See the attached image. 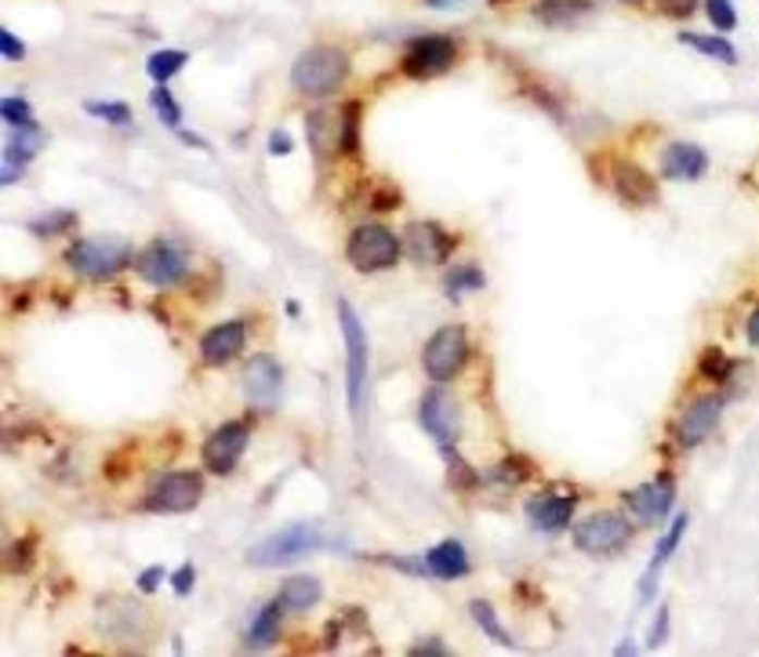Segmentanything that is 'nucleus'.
Returning <instances> with one entry per match:
<instances>
[{"label": "nucleus", "instance_id": "20e7f679", "mask_svg": "<svg viewBox=\"0 0 759 657\" xmlns=\"http://www.w3.org/2000/svg\"><path fill=\"white\" fill-rule=\"evenodd\" d=\"M400 255H404L400 236L375 222L353 230L350 244H345V258H350V265L356 273H382V269H393L400 262Z\"/></svg>", "mask_w": 759, "mask_h": 657}, {"label": "nucleus", "instance_id": "f704fd0d", "mask_svg": "<svg viewBox=\"0 0 759 657\" xmlns=\"http://www.w3.org/2000/svg\"><path fill=\"white\" fill-rule=\"evenodd\" d=\"M84 113H91V116H99V121H106V124H121V127H127L132 124V106L127 102H84Z\"/></svg>", "mask_w": 759, "mask_h": 657}, {"label": "nucleus", "instance_id": "6e6552de", "mask_svg": "<svg viewBox=\"0 0 759 657\" xmlns=\"http://www.w3.org/2000/svg\"><path fill=\"white\" fill-rule=\"evenodd\" d=\"M127 258H132V251H127V244L121 240H77L66 251L70 269L84 280H106V276L121 273L127 265Z\"/></svg>", "mask_w": 759, "mask_h": 657}, {"label": "nucleus", "instance_id": "09e8293b", "mask_svg": "<svg viewBox=\"0 0 759 657\" xmlns=\"http://www.w3.org/2000/svg\"><path fill=\"white\" fill-rule=\"evenodd\" d=\"M411 654H448V646H443L440 640H429V643H415V646H411Z\"/></svg>", "mask_w": 759, "mask_h": 657}, {"label": "nucleus", "instance_id": "a19ab883", "mask_svg": "<svg viewBox=\"0 0 759 657\" xmlns=\"http://www.w3.org/2000/svg\"><path fill=\"white\" fill-rule=\"evenodd\" d=\"M0 51H4L8 62H23L26 59V45L12 34V29H0Z\"/></svg>", "mask_w": 759, "mask_h": 657}, {"label": "nucleus", "instance_id": "7ed1b4c3", "mask_svg": "<svg viewBox=\"0 0 759 657\" xmlns=\"http://www.w3.org/2000/svg\"><path fill=\"white\" fill-rule=\"evenodd\" d=\"M469 331L462 323H443L440 331H432V338L421 349V371L432 385H448L465 371L469 363Z\"/></svg>", "mask_w": 759, "mask_h": 657}, {"label": "nucleus", "instance_id": "4468645a", "mask_svg": "<svg viewBox=\"0 0 759 657\" xmlns=\"http://www.w3.org/2000/svg\"><path fill=\"white\" fill-rule=\"evenodd\" d=\"M247 439H252V429L244 422H225L222 429H215L204 444V466H208L215 476H225V472L236 469V461L244 458Z\"/></svg>", "mask_w": 759, "mask_h": 657}, {"label": "nucleus", "instance_id": "6ab92c4d", "mask_svg": "<svg viewBox=\"0 0 759 657\" xmlns=\"http://www.w3.org/2000/svg\"><path fill=\"white\" fill-rule=\"evenodd\" d=\"M280 389H284V371L273 357L258 352L244 363V393L255 407H273L280 400Z\"/></svg>", "mask_w": 759, "mask_h": 657}, {"label": "nucleus", "instance_id": "cd10ccee", "mask_svg": "<svg viewBox=\"0 0 759 657\" xmlns=\"http://www.w3.org/2000/svg\"><path fill=\"white\" fill-rule=\"evenodd\" d=\"M186 62L189 55L186 51H175V48H164V51H154V55L146 59V73H149V80H157V84H168L175 73L186 70Z\"/></svg>", "mask_w": 759, "mask_h": 657}, {"label": "nucleus", "instance_id": "8fccbe9b", "mask_svg": "<svg viewBox=\"0 0 759 657\" xmlns=\"http://www.w3.org/2000/svg\"><path fill=\"white\" fill-rule=\"evenodd\" d=\"M748 342H752V346L759 349V309L752 312V317H748Z\"/></svg>", "mask_w": 759, "mask_h": 657}, {"label": "nucleus", "instance_id": "c03bdc74", "mask_svg": "<svg viewBox=\"0 0 759 657\" xmlns=\"http://www.w3.org/2000/svg\"><path fill=\"white\" fill-rule=\"evenodd\" d=\"M193 578H197V570H193V563H186L182 570H175V574H171V585H175L179 596H189V592H193Z\"/></svg>", "mask_w": 759, "mask_h": 657}, {"label": "nucleus", "instance_id": "3c124183", "mask_svg": "<svg viewBox=\"0 0 759 657\" xmlns=\"http://www.w3.org/2000/svg\"><path fill=\"white\" fill-rule=\"evenodd\" d=\"M426 4L432 8V12H443V8H458L462 0H426Z\"/></svg>", "mask_w": 759, "mask_h": 657}, {"label": "nucleus", "instance_id": "ea45409f", "mask_svg": "<svg viewBox=\"0 0 759 657\" xmlns=\"http://www.w3.org/2000/svg\"><path fill=\"white\" fill-rule=\"evenodd\" d=\"M66 225H73V214L56 211V214H48V219L34 222V233H40V236H56V233L66 230Z\"/></svg>", "mask_w": 759, "mask_h": 657}, {"label": "nucleus", "instance_id": "39448f33", "mask_svg": "<svg viewBox=\"0 0 759 657\" xmlns=\"http://www.w3.org/2000/svg\"><path fill=\"white\" fill-rule=\"evenodd\" d=\"M323 545H328V534L317 531L313 523H291L284 531L269 534L266 542H258L252 553H247V559H252L255 567H287L291 559L309 556L313 548H323Z\"/></svg>", "mask_w": 759, "mask_h": 657}, {"label": "nucleus", "instance_id": "de8ad7c7", "mask_svg": "<svg viewBox=\"0 0 759 657\" xmlns=\"http://www.w3.org/2000/svg\"><path fill=\"white\" fill-rule=\"evenodd\" d=\"M160 578H164V567H149V570H143V574H138V588L154 592L160 585Z\"/></svg>", "mask_w": 759, "mask_h": 657}, {"label": "nucleus", "instance_id": "0eeeda50", "mask_svg": "<svg viewBox=\"0 0 759 657\" xmlns=\"http://www.w3.org/2000/svg\"><path fill=\"white\" fill-rule=\"evenodd\" d=\"M454 62H458V45H454V37L429 34V37L411 40L400 70H404L411 80H432V77H440V73H448Z\"/></svg>", "mask_w": 759, "mask_h": 657}, {"label": "nucleus", "instance_id": "603ef678", "mask_svg": "<svg viewBox=\"0 0 759 657\" xmlns=\"http://www.w3.org/2000/svg\"><path fill=\"white\" fill-rule=\"evenodd\" d=\"M622 4H644V0H622Z\"/></svg>", "mask_w": 759, "mask_h": 657}, {"label": "nucleus", "instance_id": "7c9ffc66", "mask_svg": "<svg viewBox=\"0 0 759 657\" xmlns=\"http://www.w3.org/2000/svg\"><path fill=\"white\" fill-rule=\"evenodd\" d=\"M469 613H473V618H476V624H480V629H483L487 635H491L494 643H502V646H516L513 640H509V632L502 629V621L494 618V610L487 607L483 599H473V603H469Z\"/></svg>", "mask_w": 759, "mask_h": 657}, {"label": "nucleus", "instance_id": "c85d7f7f", "mask_svg": "<svg viewBox=\"0 0 759 657\" xmlns=\"http://www.w3.org/2000/svg\"><path fill=\"white\" fill-rule=\"evenodd\" d=\"M585 12H589V4H585V0H541L538 18H541V23H549V26H567Z\"/></svg>", "mask_w": 759, "mask_h": 657}, {"label": "nucleus", "instance_id": "a878e982", "mask_svg": "<svg viewBox=\"0 0 759 657\" xmlns=\"http://www.w3.org/2000/svg\"><path fill=\"white\" fill-rule=\"evenodd\" d=\"M680 45L694 48L698 55L712 59V62H723V66H734V62H737V48L723 34H690V29H683Z\"/></svg>", "mask_w": 759, "mask_h": 657}, {"label": "nucleus", "instance_id": "c9c22d12", "mask_svg": "<svg viewBox=\"0 0 759 657\" xmlns=\"http://www.w3.org/2000/svg\"><path fill=\"white\" fill-rule=\"evenodd\" d=\"M443 458H448V476H451V483L458 491H469L473 483H476V472L465 466V461L454 455V447H443Z\"/></svg>", "mask_w": 759, "mask_h": 657}, {"label": "nucleus", "instance_id": "bb28decb", "mask_svg": "<svg viewBox=\"0 0 759 657\" xmlns=\"http://www.w3.org/2000/svg\"><path fill=\"white\" fill-rule=\"evenodd\" d=\"M487 284V276H483V269L476 265V262H462V265H454L448 276H443V290H448V298L451 301H458L465 295H473V290H483Z\"/></svg>", "mask_w": 759, "mask_h": 657}, {"label": "nucleus", "instance_id": "37998d69", "mask_svg": "<svg viewBox=\"0 0 759 657\" xmlns=\"http://www.w3.org/2000/svg\"><path fill=\"white\" fill-rule=\"evenodd\" d=\"M400 203H404V197H400V189L389 186V182H385V193H382V189L375 193V203H371V208H375V211H393V208H400Z\"/></svg>", "mask_w": 759, "mask_h": 657}, {"label": "nucleus", "instance_id": "4be33fe9", "mask_svg": "<svg viewBox=\"0 0 759 657\" xmlns=\"http://www.w3.org/2000/svg\"><path fill=\"white\" fill-rule=\"evenodd\" d=\"M705 171H709V157H705V149L694 146V142H672L665 153H661V175L665 178L698 182Z\"/></svg>", "mask_w": 759, "mask_h": 657}, {"label": "nucleus", "instance_id": "412c9836", "mask_svg": "<svg viewBox=\"0 0 759 657\" xmlns=\"http://www.w3.org/2000/svg\"><path fill=\"white\" fill-rule=\"evenodd\" d=\"M244 320H230V323H219V327H211L208 335H204L200 342V357L204 363H211V368H222V363H230L236 352L244 349Z\"/></svg>", "mask_w": 759, "mask_h": 657}, {"label": "nucleus", "instance_id": "473e14b6", "mask_svg": "<svg viewBox=\"0 0 759 657\" xmlns=\"http://www.w3.org/2000/svg\"><path fill=\"white\" fill-rule=\"evenodd\" d=\"M705 15H709V23H712L715 34H731V29H737L734 0H705Z\"/></svg>", "mask_w": 759, "mask_h": 657}, {"label": "nucleus", "instance_id": "b1692460", "mask_svg": "<svg viewBox=\"0 0 759 657\" xmlns=\"http://www.w3.org/2000/svg\"><path fill=\"white\" fill-rule=\"evenodd\" d=\"M426 567L432 578L440 581H458L469 574V553L462 548V542H454V537H448V542L432 545L426 553Z\"/></svg>", "mask_w": 759, "mask_h": 657}, {"label": "nucleus", "instance_id": "5701e85b", "mask_svg": "<svg viewBox=\"0 0 759 657\" xmlns=\"http://www.w3.org/2000/svg\"><path fill=\"white\" fill-rule=\"evenodd\" d=\"M687 512H680L676 520H672V526L665 531V537H661L658 542V548H654V556H650V567H647V574H644V581H639V599L644 603H650L654 599V588H658V574H661V567L669 563L672 556H676V548H680V542H683V534H687Z\"/></svg>", "mask_w": 759, "mask_h": 657}, {"label": "nucleus", "instance_id": "a18cd8bd", "mask_svg": "<svg viewBox=\"0 0 759 657\" xmlns=\"http://www.w3.org/2000/svg\"><path fill=\"white\" fill-rule=\"evenodd\" d=\"M665 635H669V607H661L658 618H654V629H650V646H661L665 643Z\"/></svg>", "mask_w": 759, "mask_h": 657}, {"label": "nucleus", "instance_id": "e433bc0d", "mask_svg": "<svg viewBox=\"0 0 759 657\" xmlns=\"http://www.w3.org/2000/svg\"><path fill=\"white\" fill-rule=\"evenodd\" d=\"M34 548H37L34 537H19V542L8 545V570L23 574V570H26L29 563H34Z\"/></svg>", "mask_w": 759, "mask_h": 657}, {"label": "nucleus", "instance_id": "f03ea898", "mask_svg": "<svg viewBox=\"0 0 759 657\" xmlns=\"http://www.w3.org/2000/svg\"><path fill=\"white\" fill-rule=\"evenodd\" d=\"M345 77H350V59H345V51L331 48V45H317L309 51H302V59L295 62V70H291V84L309 95V99H328V95H334L345 84Z\"/></svg>", "mask_w": 759, "mask_h": 657}, {"label": "nucleus", "instance_id": "9d476101", "mask_svg": "<svg viewBox=\"0 0 759 657\" xmlns=\"http://www.w3.org/2000/svg\"><path fill=\"white\" fill-rule=\"evenodd\" d=\"M135 269L146 284L175 287L179 280H186V269H189L186 247H179L175 240H154L149 247H143V255L135 258Z\"/></svg>", "mask_w": 759, "mask_h": 657}, {"label": "nucleus", "instance_id": "2f4dec72", "mask_svg": "<svg viewBox=\"0 0 759 657\" xmlns=\"http://www.w3.org/2000/svg\"><path fill=\"white\" fill-rule=\"evenodd\" d=\"M149 106H154V113L160 116V121L179 132V127H182V106H179L175 99H171V91L164 88V84L149 91Z\"/></svg>", "mask_w": 759, "mask_h": 657}, {"label": "nucleus", "instance_id": "c756f323", "mask_svg": "<svg viewBox=\"0 0 759 657\" xmlns=\"http://www.w3.org/2000/svg\"><path fill=\"white\" fill-rule=\"evenodd\" d=\"M280 613H284L280 603H273V607H266L262 613H258L252 632H247V646H269V643H273L280 635Z\"/></svg>", "mask_w": 759, "mask_h": 657}, {"label": "nucleus", "instance_id": "79ce46f5", "mask_svg": "<svg viewBox=\"0 0 759 657\" xmlns=\"http://www.w3.org/2000/svg\"><path fill=\"white\" fill-rule=\"evenodd\" d=\"M658 8L669 18H687V15L698 12V0H658Z\"/></svg>", "mask_w": 759, "mask_h": 657}, {"label": "nucleus", "instance_id": "4c0bfd02", "mask_svg": "<svg viewBox=\"0 0 759 657\" xmlns=\"http://www.w3.org/2000/svg\"><path fill=\"white\" fill-rule=\"evenodd\" d=\"M0 116H4L12 127H23V124H34V106H29L26 99H4L0 102Z\"/></svg>", "mask_w": 759, "mask_h": 657}, {"label": "nucleus", "instance_id": "aec40b11", "mask_svg": "<svg viewBox=\"0 0 759 657\" xmlns=\"http://www.w3.org/2000/svg\"><path fill=\"white\" fill-rule=\"evenodd\" d=\"M306 138L317 157L345 153V106H339V110H313L306 116Z\"/></svg>", "mask_w": 759, "mask_h": 657}, {"label": "nucleus", "instance_id": "58836bf2", "mask_svg": "<svg viewBox=\"0 0 759 657\" xmlns=\"http://www.w3.org/2000/svg\"><path fill=\"white\" fill-rule=\"evenodd\" d=\"M494 476H502V480H509V483H524V480L530 476V461H524V458H505L502 466L494 469Z\"/></svg>", "mask_w": 759, "mask_h": 657}, {"label": "nucleus", "instance_id": "49530a36", "mask_svg": "<svg viewBox=\"0 0 759 657\" xmlns=\"http://www.w3.org/2000/svg\"><path fill=\"white\" fill-rule=\"evenodd\" d=\"M269 153H273V157H287L291 153V135L287 132H273V135H269Z\"/></svg>", "mask_w": 759, "mask_h": 657}, {"label": "nucleus", "instance_id": "ddd939ff", "mask_svg": "<svg viewBox=\"0 0 759 657\" xmlns=\"http://www.w3.org/2000/svg\"><path fill=\"white\" fill-rule=\"evenodd\" d=\"M672 501H676V480L672 476H658L644 483V487H633L625 494V509L633 512L636 523H661L672 512Z\"/></svg>", "mask_w": 759, "mask_h": 657}, {"label": "nucleus", "instance_id": "2eb2a0df", "mask_svg": "<svg viewBox=\"0 0 759 657\" xmlns=\"http://www.w3.org/2000/svg\"><path fill=\"white\" fill-rule=\"evenodd\" d=\"M611 189L625 208H654L661 200L658 182L633 160H611Z\"/></svg>", "mask_w": 759, "mask_h": 657}, {"label": "nucleus", "instance_id": "f257e3e1", "mask_svg": "<svg viewBox=\"0 0 759 657\" xmlns=\"http://www.w3.org/2000/svg\"><path fill=\"white\" fill-rule=\"evenodd\" d=\"M339 323H342V342H345V400H350V414L360 422L364 418V400H367V371H371V349H367V331L356 309L350 301H339Z\"/></svg>", "mask_w": 759, "mask_h": 657}, {"label": "nucleus", "instance_id": "dca6fc26", "mask_svg": "<svg viewBox=\"0 0 759 657\" xmlns=\"http://www.w3.org/2000/svg\"><path fill=\"white\" fill-rule=\"evenodd\" d=\"M574 512H578V494H535L527 501V520L538 534H560L574 523Z\"/></svg>", "mask_w": 759, "mask_h": 657}, {"label": "nucleus", "instance_id": "f3484780", "mask_svg": "<svg viewBox=\"0 0 759 657\" xmlns=\"http://www.w3.org/2000/svg\"><path fill=\"white\" fill-rule=\"evenodd\" d=\"M45 142H48V135H45V127H37V121L23 124V127H12V132H8V146H4V168H0V182H4V186H12V182L23 178L26 164L40 153V149H45Z\"/></svg>", "mask_w": 759, "mask_h": 657}, {"label": "nucleus", "instance_id": "a211bd4d", "mask_svg": "<svg viewBox=\"0 0 759 657\" xmlns=\"http://www.w3.org/2000/svg\"><path fill=\"white\" fill-rule=\"evenodd\" d=\"M454 236L443 230L440 222H415L407 225V255L415 258L418 265H443L454 251Z\"/></svg>", "mask_w": 759, "mask_h": 657}, {"label": "nucleus", "instance_id": "f8f14e48", "mask_svg": "<svg viewBox=\"0 0 759 657\" xmlns=\"http://www.w3.org/2000/svg\"><path fill=\"white\" fill-rule=\"evenodd\" d=\"M723 393H709V396H698L690 407H683V414H680V422H676V444L683 450H694L701 444V439H709L712 436V429L720 425V418H723Z\"/></svg>", "mask_w": 759, "mask_h": 657}, {"label": "nucleus", "instance_id": "1a4fd4ad", "mask_svg": "<svg viewBox=\"0 0 759 657\" xmlns=\"http://www.w3.org/2000/svg\"><path fill=\"white\" fill-rule=\"evenodd\" d=\"M418 422L421 429L437 439L440 447H454L462 436V411H458V400L443 389V385H432V389L421 396V407H418Z\"/></svg>", "mask_w": 759, "mask_h": 657}, {"label": "nucleus", "instance_id": "72a5a7b5", "mask_svg": "<svg viewBox=\"0 0 759 657\" xmlns=\"http://www.w3.org/2000/svg\"><path fill=\"white\" fill-rule=\"evenodd\" d=\"M698 371H701L709 382H726V379H731V371H734V360H726V357H723V349L709 346V349L701 352Z\"/></svg>", "mask_w": 759, "mask_h": 657}, {"label": "nucleus", "instance_id": "423d86ee", "mask_svg": "<svg viewBox=\"0 0 759 657\" xmlns=\"http://www.w3.org/2000/svg\"><path fill=\"white\" fill-rule=\"evenodd\" d=\"M633 542V523L617 512H592L574 526V545L585 556H617Z\"/></svg>", "mask_w": 759, "mask_h": 657}, {"label": "nucleus", "instance_id": "393cba45", "mask_svg": "<svg viewBox=\"0 0 759 657\" xmlns=\"http://www.w3.org/2000/svg\"><path fill=\"white\" fill-rule=\"evenodd\" d=\"M320 596H323L320 581L309 578V574H298V578H287L284 581V588H280L277 603L284 610H313L320 603Z\"/></svg>", "mask_w": 759, "mask_h": 657}, {"label": "nucleus", "instance_id": "9b49d317", "mask_svg": "<svg viewBox=\"0 0 759 657\" xmlns=\"http://www.w3.org/2000/svg\"><path fill=\"white\" fill-rule=\"evenodd\" d=\"M200 494H204V480L197 472H168V476L157 480L154 494L146 498V509L154 512H193L200 505Z\"/></svg>", "mask_w": 759, "mask_h": 657}]
</instances>
